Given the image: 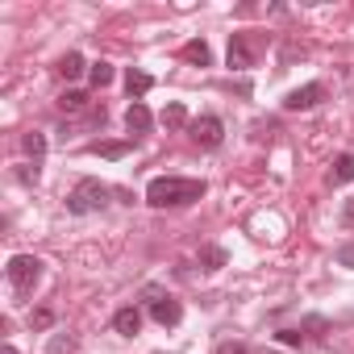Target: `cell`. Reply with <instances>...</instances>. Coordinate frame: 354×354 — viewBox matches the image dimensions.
<instances>
[{
    "instance_id": "obj_1",
    "label": "cell",
    "mask_w": 354,
    "mask_h": 354,
    "mask_svg": "<svg viewBox=\"0 0 354 354\" xmlns=\"http://www.w3.org/2000/svg\"><path fill=\"white\" fill-rule=\"evenodd\" d=\"M205 180H184V175H158V180L146 184V205L154 209H184V205H196L205 196Z\"/></svg>"
},
{
    "instance_id": "obj_2",
    "label": "cell",
    "mask_w": 354,
    "mask_h": 354,
    "mask_svg": "<svg viewBox=\"0 0 354 354\" xmlns=\"http://www.w3.org/2000/svg\"><path fill=\"white\" fill-rule=\"evenodd\" d=\"M109 196H113L109 184H100V180H80V184L71 188V196H67V213H75V217L100 213V209L109 205Z\"/></svg>"
},
{
    "instance_id": "obj_3",
    "label": "cell",
    "mask_w": 354,
    "mask_h": 354,
    "mask_svg": "<svg viewBox=\"0 0 354 354\" xmlns=\"http://www.w3.org/2000/svg\"><path fill=\"white\" fill-rule=\"evenodd\" d=\"M42 259L38 254H13L9 259V267H5V275H9V283H13V292L17 296H30L38 283H42Z\"/></svg>"
},
{
    "instance_id": "obj_4",
    "label": "cell",
    "mask_w": 354,
    "mask_h": 354,
    "mask_svg": "<svg viewBox=\"0 0 354 354\" xmlns=\"http://www.w3.org/2000/svg\"><path fill=\"white\" fill-rule=\"evenodd\" d=\"M263 34L259 30H242V34H230V67L234 71H246V67H254V59H259V50H263Z\"/></svg>"
},
{
    "instance_id": "obj_5",
    "label": "cell",
    "mask_w": 354,
    "mask_h": 354,
    "mask_svg": "<svg viewBox=\"0 0 354 354\" xmlns=\"http://www.w3.org/2000/svg\"><path fill=\"white\" fill-rule=\"evenodd\" d=\"M146 304H150V317L162 325V329H175V325H180L184 321V304L180 300H175V296H167V292H146Z\"/></svg>"
},
{
    "instance_id": "obj_6",
    "label": "cell",
    "mask_w": 354,
    "mask_h": 354,
    "mask_svg": "<svg viewBox=\"0 0 354 354\" xmlns=\"http://www.w3.org/2000/svg\"><path fill=\"white\" fill-rule=\"evenodd\" d=\"M188 133H192V142H196V146L217 150V146H221V138H225V125H221V117H217V113H205V117H196V121L188 125Z\"/></svg>"
},
{
    "instance_id": "obj_7",
    "label": "cell",
    "mask_w": 354,
    "mask_h": 354,
    "mask_svg": "<svg viewBox=\"0 0 354 354\" xmlns=\"http://www.w3.org/2000/svg\"><path fill=\"white\" fill-rule=\"evenodd\" d=\"M325 100V84H304V88H292L288 96H283V109L288 113H308V109H317Z\"/></svg>"
},
{
    "instance_id": "obj_8",
    "label": "cell",
    "mask_w": 354,
    "mask_h": 354,
    "mask_svg": "<svg viewBox=\"0 0 354 354\" xmlns=\"http://www.w3.org/2000/svg\"><path fill=\"white\" fill-rule=\"evenodd\" d=\"M113 329H117L121 337H133V333L142 329V308H133V304L117 308V313H113Z\"/></svg>"
},
{
    "instance_id": "obj_9",
    "label": "cell",
    "mask_w": 354,
    "mask_h": 354,
    "mask_svg": "<svg viewBox=\"0 0 354 354\" xmlns=\"http://www.w3.org/2000/svg\"><path fill=\"white\" fill-rule=\"evenodd\" d=\"M150 125H154L150 109H146L142 100H133V104L125 109V129H129V133H150Z\"/></svg>"
},
{
    "instance_id": "obj_10",
    "label": "cell",
    "mask_w": 354,
    "mask_h": 354,
    "mask_svg": "<svg viewBox=\"0 0 354 354\" xmlns=\"http://www.w3.org/2000/svg\"><path fill=\"white\" fill-rule=\"evenodd\" d=\"M150 88H154V75H150V71H142V67H129V71H125V92H129L133 100H142Z\"/></svg>"
},
{
    "instance_id": "obj_11",
    "label": "cell",
    "mask_w": 354,
    "mask_h": 354,
    "mask_svg": "<svg viewBox=\"0 0 354 354\" xmlns=\"http://www.w3.org/2000/svg\"><path fill=\"white\" fill-rule=\"evenodd\" d=\"M350 180H354V154H337L333 167H329V184L342 188V184H350Z\"/></svg>"
},
{
    "instance_id": "obj_12",
    "label": "cell",
    "mask_w": 354,
    "mask_h": 354,
    "mask_svg": "<svg viewBox=\"0 0 354 354\" xmlns=\"http://www.w3.org/2000/svg\"><path fill=\"white\" fill-rule=\"evenodd\" d=\"M84 71H92V67L84 63V55H80V50H67V55L59 59V75H63V80H80Z\"/></svg>"
},
{
    "instance_id": "obj_13",
    "label": "cell",
    "mask_w": 354,
    "mask_h": 354,
    "mask_svg": "<svg viewBox=\"0 0 354 354\" xmlns=\"http://www.w3.org/2000/svg\"><path fill=\"white\" fill-rule=\"evenodd\" d=\"M158 121H162L167 129H188V125H192V121H188V109H184L180 100H171V104L162 109V117H158Z\"/></svg>"
},
{
    "instance_id": "obj_14",
    "label": "cell",
    "mask_w": 354,
    "mask_h": 354,
    "mask_svg": "<svg viewBox=\"0 0 354 354\" xmlns=\"http://www.w3.org/2000/svg\"><path fill=\"white\" fill-rule=\"evenodd\" d=\"M184 59L196 63V67H209V63H213V50H209L205 38H192V42H184Z\"/></svg>"
},
{
    "instance_id": "obj_15",
    "label": "cell",
    "mask_w": 354,
    "mask_h": 354,
    "mask_svg": "<svg viewBox=\"0 0 354 354\" xmlns=\"http://www.w3.org/2000/svg\"><path fill=\"white\" fill-rule=\"evenodd\" d=\"M225 263H230V254H225L221 246H205V250H201V271L213 275V271H221Z\"/></svg>"
},
{
    "instance_id": "obj_16",
    "label": "cell",
    "mask_w": 354,
    "mask_h": 354,
    "mask_svg": "<svg viewBox=\"0 0 354 354\" xmlns=\"http://www.w3.org/2000/svg\"><path fill=\"white\" fill-rule=\"evenodd\" d=\"M113 75H117V71H113V63H104V59H100V63H92L88 84H92V88H109V84H113Z\"/></svg>"
},
{
    "instance_id": "obj_17",
    "label": "cell",
    "mask_w": 354,
    "mask_h": 354,
    "mask_svg": "<svg viewBox=\"0 0 354 354\" xmlns=\"http://www.w3.org/2000/svg\"><path fill=\"white\" fill-rule=\"evenodd\" d=\"M88 150L92 154H104V158H125L129 154V142H92Z\"/></svg>"
},
{
    "instance_id": "obj_18",
    "label": "cell",
    "mask_w": 354,
    "mask_h": 354,
    "mask_svg": "<svg viewBox=\"0 0 354 354\" xmlns=\"http://www.w3.org/2000/svg\"><path fill=\"white\" fill-rule=\"evenodd\" d=\"M59 109H63V113H84V109H88V96H84V92H63V96H59Z\"/></svg>"
},
{
    "instance_id": "obj_19",
    "label": "cell",
    "mask_w": 354,
    "mask_h": 354,
    "mask_svg": "<svg viewBox=\"0 0 354 354\" xmlns=\"http://www.w3.org/2000/svg\"><path fill=\"white\" fill-rule=\"evenodd\" d=\"M21 146H26V154H30L34 162H42V154H46V138H42V133H26Z\"/></svg>"
},
{
    "instance_id": "obj_20",
    "label": "cell",
    "mask_w": 354,
    "mask_h": 354,
    "mask_svg": "<svg viewBox=\"0 0 354 354\" xmlns=\"http://www.w3.org/2000/svg\"><path fill=\"white\" fill-rule=\"evenodd\" d=\"M275 342H279V346H304V342H308V333L296 325V329H279V333H275Z\"/></svg>"
},
{
    "instance_id": "obj_21",
    "label": "cell",
    "mask_w": 354,
    "mask_h": 354,
    "mask_svg": "<svg viewBox=\"0 0 354 354\" xmlns=\"http://www.w3.org/2000/svg\"><path fill=\"white\" fill-rule=\"evenodd\" d=\"M46 354H75V337H67V333H55Z\"/></svg>"
},
{
    "instance_id": "obj_22",
    "label": "cell",
    "mask_w": 354,
    "mask_h": 354,
    "mask_svg": "<svg viewBox=\"0 0 354 354\" xmlns=\"http://www.w3.org/2000/svg\"><path fill=\"white\" fill-rule=\"evenodd\" d=\"M55 325V313L50 308H34L30 313V329H50Z\"/></svg>"
},
{
    "instance_id": "obj_23",
    "label": "cell",
    "mask_w": 354,
    "mask_h": 354,
    "mask_svg": "<svg viewBox=\"0 0 354 354\" xmlns=\"http://www.w3.org/2000/svg\"><path fill=\"white\" fill-rule=\"evenodd\" d=\"M333 259H337V267H346V271H354V242H342Z\"/></svg>"
},
{
    "instance_id": "obj_24",
    "label": "cell",
    "mask_w": 354,
    "mask_h": 354,
    "mask_svg": "<svg viewBox=\"0 0 354 354\" xmlns=\"http://www.w3.org/2000/svg\"><path fill=\"white\" fill-rule=\"evenodd\" d=\"M217 354H250V350H246V342H221Z\"/></svg>"
},
{
    "instance_id": "obj_25",
    "label": "cell",
    "mask_w": 354,
    "mask_h": 354,
    "mask_svg": "<svg viewBox=\"0 0 354 354\" xmlns=\"http://www.w3.org/2000/svg\"><path fill=\"white\" fill-rule=\"evenodd\" d=\"M342 225H354V201H346V209H342Z\"/></svg>"
},
{
    "instance_id": "obj_26",
    "label": "cell",
    "mask_w": 354,
    "mask_h": 354,
    "mask_svg": "<svg viewBox=\"0 0 354 354\" xmlns=\"http://www.w3.org/2000/svg\"><path fill=\"white\" fill-rule=\"evenodd\" d=\"M0 354H17V346H13V342H5V346H0Z\"/></svg>"
}]
</instances>
